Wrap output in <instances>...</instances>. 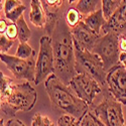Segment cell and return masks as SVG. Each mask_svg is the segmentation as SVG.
Instances as JSON below:
<instances>
[{
	"label": "cell",
	"instance_id": "cell-1",
	"mask_svg": "<svg viewBox=\"0 0 126 126\" xmlns=\"http://www.w3.org/2000/svg\"><path fill=\"white\" fill-rule=\"evenodd\" d=\"M51 38L55 58V74L66 85L76 74V58L72 29L68 26L65 16H62L54 24L48 34Z\"/></svg>",
	"mask_w": 126,
	"mask_h": 126
},
{
	"label": "cell",
	"instance_id": "cell-2",
	"mask_svg": "<svg viewBox=\"0 0 126 126\" xmlns=\"http://www.w3.org/2000/svg\"><path fill=\"white\" fill-rule=\"evenodd\" d=\"M45 88L52 106L64 113L72 115L80 120L88 111L89 105L81 100L70 86L63 83L55 73L46 79Z\"/></svg>",
	"mask_w": 126,
	"mask_h": 126
},
{
	"label": "cell",
	"instance_id": "cell-3",
	"mask_svg": "<svg viewBox=\"0 0 126 126\" xmlns=\"http://www.w3.org/2000/svg\"><path fill=\"white\" fill-rule=\"evenodd\" d=\"M36 99V91L30 82L13 84L10 93L1 99V109L6 115L14 116L18 111H30L34 107Z\"/></svg>",
	"mask_w": 126,
	"mask_h": 126
},
{
	"label": "cell",
	"instance_id": "cell-4",
	"mask_svg": "<svg viewBox=\"0 0 126 126\" xmlns=\"http://www.w3.org/2000/svg\"><path fill=\"white\" fill-rule=\"evenodd\" d=\"M74 49L76 58V70L78 68L81 69L79 72L88 73L102 87L106 86L107 72L104 68V64L101 58L94 51L82 48L76 44H74Z\"/></svg>",
	"mask_w": 126,
	"mask_h": 126
},
{
	"label": "cell",
	"instance_id": "cell-5",
	"mask_svg": "<svg viewBox=\"0 0 126 126\" xmlns=\"http://www.w3.org/2000/svg\"><path fill=\"white\" fill-rule=\"evenodd\" d=\"M92 112L105 124V126H126L122 104L109 92L104 96L103 100L93 108Z\"/></svg>",
	"mask_w": 126,
	"mask_h": 126
},
{
	"label": "cell",
	"instance_id": "cell-6",
	"mask_svg": "<svg viewBox=\"0 0 126 126\" xmlns=\"http://www.w3.org/2000/svg\"><path fill=\"white\" fill-rule=\"evenodd\" d=\"M93 51L101 58L105 70L108 72L119 63L121 52L119 48V34L115 32L104 33V35L98 39Z\"/></svg>",
	"mask_w": 126,
	"mask_h": 126
},
{
	"label": "cell",
	"instance_id": "cell-7",
	"mask_svg": "<svg viewBox=\"0 0 126 126\" xmlns=\"http://www.w3.org/2000/svg\"><path fill=\"white\" fill-rule=\"evenodd\" d=\"M52 73H55L54 49L49 35H44L39 39V51L35 64L34 84L39 85Z\"/></svg>",
	"mask_w": 126,
	"mask_h": 126
},
{
	"label": "cell",
	"instance_id": "cell-8",
	"mask_svg": "<svg viewBox=\"0 0 126 126\" xmlns=\"http://www.w3.org/2000/svg\"><path fill=\"white\" fill-rule=\"evenodd\" d=\"M76 95L88 105H92L97 95L102 92V86L86 72H79L69 84Z\"/></svg>",
	"mask_w": 126,
	"mask_h": 126
},
{
	"label": "cell",
	"instance_id": "cell-9",
	"mask_svg": "<svg viewBox=\"0 0 126 126\" xmlns=\"http://www.w3.org/2000/svg\"><path fill=\"white\" fill-rule=\"evenodd\" d=\"M0 61L6 65L7 69L18 80L33 81L35 78V54L28 59H20L16 56L0 54Z\"/></svg>",
	"mask_w": 126,
	"mask_h": 126
},
{
	"label": "cell",
	"instance_id": "cell-10",
	"mask_svg": "<svg viewBox=\"0 0 126 126\" xmlns=\"http://www.w3.org/2000/svg\"><path fill=\"white\" fill-rule=\"evenodd\" d=\"M106 85L111 95L122 105H126V65L119 62L107 72Z\"/></svg>",
	"mask_w": 126,
	"mask_h": 126
},
{
	"label": "cell",
	"instance_id": "cell-11",
	"mask_svg": "<svg viewBox=\"0 0 126 126\" xmlns=\"http://www.w3.org/2000/svg\"><path fill=\"white\" fill-rule=\"evenodd\" d=\"M72 35L74 44L90 51H93L94 47L101 36L90 29L83 20L77 26L72 28Z\"/></svg>",
	"mask_w": 126,
	"mask_h": 126
},
{
	"label": "cell",
	"instance_id": "cell-12",
	"mask_svg": "<svg viewBox=\"0 0 126 126\" xmlns=\"http://www.w3.org/2000/svg\"><path fill=\"white\" fill-rule=\"evenodd\" d=\"M102 32H115L117 34L126 33V0H122L119 7L106 20L102 27Z\"/></svg>",
	"mask_w": 126,
	"mask_h": 126
},
{
	"label": "cell",
	"instance_id": "cell-13",
	"mask_svg": "<svg viewBox=\"0 0 126 126\" xmlns=\"http://www.w3.org/2000/svg\"><path fill=\"white\" fill-rule=\"evenodd\" d=\"M40 2L46 10L47 18V25L45 28L49 34L57 19L63 16L62 7L63 4H64V0H40Z\"/></svg>",
	"mask_w": 126,
	"mask_h": 126
},
{
	"label": "cell",
	"instance_id": "cell-14",
	"mask_svg": "<svg viewBox=\"0 0 126 126\" xmlns=\"http://www.w3.org/2000/svg\"><path fill=\"white\" fill-rule=\"evenodd\" d=\"M47 13L40 0H31L29 20L34 26L44 28L47 25Z\"/></svg>",
	"mask_w": 126,
	"mask_h": 126
},
{
	"label": "cell",
	"instance_id": "cell-15",
	"mask_svg": "<svg viewBox=\"0 0 126 126\" xmlns=\"http://www.w3.org/2000/svg\"><path fill=\"white\" fill-rule=\"evenodd\" d=\"M3 8L5 17L11 22H16L18 18L23 15L26 7L20 0H5Z\"/></svg>",
	"mask_w": 126,
	"mask_h": 126
},
{
	"label": "cell",
	"instance_id": "cell-16",
	"mask_svg": "<svg viewBox=\"0 0 126 126\" xmlns=\"http://www.w3.org/2000/svg\"><path fill=\"white\" fill-rule=\"evenodd\" d=\"M83 21L95 33L101 35V30H102L103 25L106 23V18L104 17L102 8H100L96 10L95 12L86 15V17L83 18Z\"/></svg>",
	"mask_w": 126,
	"mask_h": 126
},
{
	"label": "cell",
	"instance_id": "cell-17",
	"mask_svg": "<svg viewBox=\"0 0 126 126\" xmlns=\"http://www.w3.org/2000/svg\"><path fill=\"white\" fill-rule=\"evenodd\" d=\"M101 4L102 0H79L76 5V9H78L82 15H88L100 9Z\"/></svg>",
	"mask_w": 126,
	"mask_h": 126
},
{
	"label": "cell",
	"instance_id": "cell-18",
	"mask_svg": "<svg viewBox=\"0 0 126 126\" xmlns=\"http://www.w3.org/2000/svg\"><path fill=\"white\" fill-rule=\"evenodd\" d=\"M16 25H17V31H18L17 38L19 40V43H27L31 36V31L25 21L23 15H21L18 18V20L16 21Z\"/></svg>",
	"mask_w": 126,
	"mask_h": 126
},
{
	"label": "cell",
	"instance_id": "cell-19",
	"mask_svg": "<svg viewBox=\"0 0 126 126\" xmlns=\"http://www.w3.org/2000/svg\"><path fill=\"white\" fill-rule=\"evenodd\" d=\"M65 20L70 28H74L83 20V15L78 11V9H76V7L69 8L65 15Z\"/></svg>",
	"mask_w": 126,
	"mask_h": 126
},
{
	"label": "cell",
	"instance_id": "cell-20",
	"mask_svg": "<svg viewBox=\"0 0 126 126\" xmlns=\"http://www.w3.org/2000/svg\"><path fill=\"white\" fill-rule=\"evenodd\" d=\"M122 0H102V4H101V8L104 14V17L106 18V20L115 12Z\"/></svg>",
	"mask_w": 126,
	"mask_h": 126
},
{
	"label": "cell",
	"instance_id": "cell-21",
	"mask_svg": "<svg viewBox=\"0 0 126 126\" xmlns=\"http://www.w3.org/2000/svg\"><path fill=\"white\" fill-rule=\"evenodd\" d=\"M80 126H105L92 111H87L80 119Z\"/></svg>",
	"mask_w": 126,
	"mask_h": 126
},
{
	"label": "cell",
	"instance_id": "cell-22",
	"mask_svg": "<svg viewBox=\"0 0 126 126\" xmlns=\"http://www.w3.org/2000/svg\"><path fill=\"white\" fill-rule=\"evenodd\" d=\"M13 80L5 76L3 73L0 71V99L6 97L10 93L13 86Z\"/></svg>",
	"mask_w": 126,
	"mask_h": 126
},
{
	"label": "cell",
	"instance_id": "cell-23",
	"mask_svg": "<svg viewBox=\"0 0 126 126\" xmlns=\"http://www.w3.org/2000/svg\"><path fill=\"white\" fill-rule=\"evenodd\" d=\"M34 54L35 51L27 43H19L17 47V50L15 52V56L20 59H28Z\"/></svg>",
	"mask_w": 126,
	"mask_h": 126
},
{
	"label": "cell",
	"instance_id": "cell-24",
	"mask_svg": "<svg viewBox=\"0 0 126 126\" xmlns=\"http://www.w3.org/2000/svg\"><path fill=\"white\" fill-rule=\"evenodd\" d=\"M58 126H80V120L72 115L64 114L59 118Z\"/></svg>",
	"mask_w": 126,
	"mask_h": 126
},
{
	"label": "cell",
	"instance_id": "cell-25",
	"mask_svg": "<svg viewBox=\"0 0 126 126\" xmlns=\"http://www.w3.org/2000/svg\"><path fill=\"white\" fill-rule=\"evenodd\" d=\"M31 126H55V125L48 117L44 116V115L37 113L32 118Z\"/></svg>",
	"mask_w": 126,
	"mask_h": 126
},
{
	"label": "cell",
	"instance_id": "cell-26",
	"mask_svg": "<svg viewBox=\"0 0 126 126\" xmlns=\"http://www.w3.org/2000/svg\"><path fill=\"white\" fill-rule=\"evenodd\" d=\"M15 43V40L9 39L5 34L0 33V54H7V51L10 49Z\"/></svg>",
	"mask_w": 126,
	"mask_h": 126
},
{
	"label": "cell",
	"instance_id": "cell-27",
	"mask_svg": "<svg viewBox=\"0 0 126 126\" xmlns=\"http://www.w3.org/2000/svg\"><path fill=\"white\" fill-rule=\"evenodd\" d=\"M5 35L11 40H15L18 35V31H17V25L16 22H10L8 23L7 29L5 31Z\"/></svg>",
	"mask_w": 126,
	"mask_h": 126
},
{
	"label": "cell",
	"instance_id": "cell-28",
	"mask_svg": "<svg viewBox=\"0 0 126 126\" xmlns=\"http://www.w3.org/2000/svg\"><path fill=\"white\" fill-rule=\"evenodd\" d=\"M119 48L121 52H126V35L125 34L119 35Z\"/></svg>",
	"mask_w": 126,
	"mask_h": 126
},
{
	"label": "cell",
	"instance_id": "cell-29",
	"mask_svg": "<svg viewBox=\"0 0 126 126\" xmlns=\"http://www.w3.org/2000/svg\"><path fill=\"white\" fill-rule=\"evenodd\" d=\"M4 126H25V124L22 122V121H20L18 119H15V118H11V119H9L6 124Z\"/></svg>",
	"mask_w": 126,
	"mask_h": 126
},
{
	"label": "cell",
	"instance_id": "cell-30",
	"mask_svg": "<svg viewBox=\"0 0 126 126\" xmlns=\"http://www.w3.org/2000/svg\"><path fill=\"white\" fill-rule=\"evenodd\" d=\"M7 26H8V23H7L6 20H4V19L0 20V33L5 34V31L7 29Z\"/></svg>",
	"mask_w": 126,
	"mask_h": 126
},
{
	"label": "cell",
	"instance_id": "cell-31",
	"mask_svg": "<svg viewBox=\"0 0 126 126\" xmlns=\"http://www.w3.org/2000/svg\"><path fill=\"white\" fill-rule=\"evenodd\" d=\"M0 126H4V119L3 118L0 119Z\"/></svg>",
	"mask_w": 126,
	"mask_h": 126
},
{
	"label": "cell",
	"instance_id": "cell-32",
	"mask_svg": "<svg viewBox=\"0 0 126 126\" xmlns=\"http://www.w3.org/2000/svg\"><path fill=\"white\" fill-rule=\"evenodd\" d=\"M77 1V0H68V2H69V4H73V3H75Z\"/></svg>",
	"mask_w": 126,
	"mask_h": 126
},
{
	"label": "cell",
	"instance_id": "cell-33",
	"mask_svg": "<svg viewBox=\"0 0 126 126\" xmlns=\"http://www.w3.org/2000/svg\"><path fill=\"white\" fill-rule=\"evenodd\" d=\"M2 9V0H0V11H1Z\"/></svg>",
	"mask_w": 126,
	"mask_h": 126
},
{
	"label": "cell",
	"instance_id": "cell-34",
	"mask_svg": "<svg viewBox=\"0 0 126 126\" xmlns=\"http://www.w3.org/2000/svg\"><path fill=\"white\" fill-rule=\"evenodd\" d=\"M122 63H123V64H124V65H126V59H125V60H124V61H123Z\"/></svg>",
	"mask_w": 126,
	"mask_h": 126
},
{
	"label": "cell",
	"instance_id": "cell-35",
	"mask_svg": "<svg viewBox=\"0 0 126 126\" xmlns=\"http://www.w3.org/2000/svg\"><path fill=\"white\" fill-rule=\"evenodd\" d=\"M0 109H1V99H0Z\"/></svg>",
	"mask_w": 126,
	"mask_h": 126
}]
</instances>
